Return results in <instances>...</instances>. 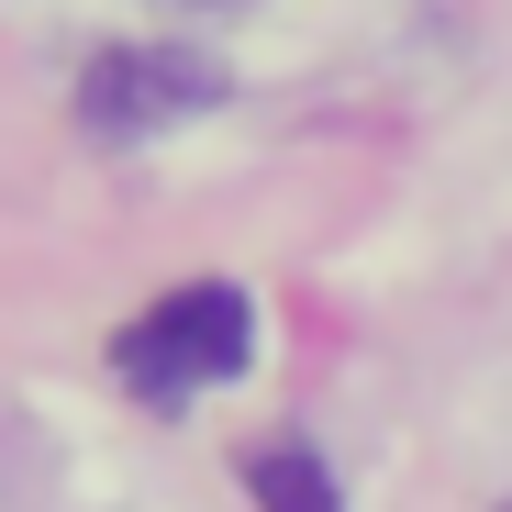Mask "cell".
Segmentation results:
<instances>
[{
    "instance_id": "obj_1",
    "label": "cell",
    "mask_w": 512,
    "mask_h": 512,
    "mask_svg": "<svg viewBox=\"0 0 512 512\" xmlns=\"http://www.w3.org/2000/svg\"><path fill=\"white\" fill-rule=\"evenodd\" d=\"M245 357H256V301H245L234 279H190V290L145 301V312L112 334V379H123L134 401H190V390L234 379Z\"/></svg>"
},
{
    "instance_id": "obj_2",
    "label": "cell",
    "mask_w": 512,
    "mask_h": 512,
    "mask_svg": "<svg viewBox=\"0 0 512 512\" xmlns=\"http://www.w3.org/2000/svg\"><path fill=\"white\" fill-rule=\"evenodd\" d=\"M212 56H179V45H112V56H90V78H78V123H90L101 145H145V134H167V123H190V112H212Z\"/></svg>"
},
{
    "instance_id": "obj_3",
    "label": "cell",
    "mask_w": 512,
    "mask_h": 512,
    "mask_svg": "<svg viewBox=\"0 0 512 512\" xmlns=\"http://www.w3.org/2000/svg\"><path fill=\"white\" fill-rule=\"evenodd\" d=\"M245 479H256V501H268V512H334V479H323L312 446H256Z\"/></svg>"
}]
</instances>
